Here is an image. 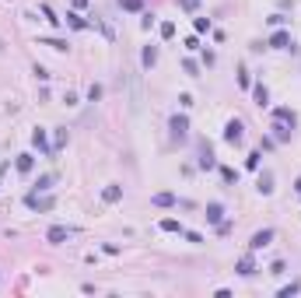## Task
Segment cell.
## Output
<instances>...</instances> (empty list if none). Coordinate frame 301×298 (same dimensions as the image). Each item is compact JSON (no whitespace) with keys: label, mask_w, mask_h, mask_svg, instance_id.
I'll return each mask as SVG.
<instances>
[{"label":"cell","mask_w":301,"mask_h":298,"mask_svg":"<svg viewBox=\"0 0 301 298\" xmlns=\"http://www.w3.org/2000/svg\"><path fill=\"white\" fill-rule=\"evenodd\" d=\"M168 133H172V140H186V137H189V120L175 113V116L168 120Z\"/></svg>","instance_id":"obj_1"},{"label":"cell","mask_w":301,"mask_h":298,"mask_svg":"<svg viewBox=\"0 0 301 298\" xmlns=\"http://www.w3.org/2000/svg\"><path fill=\"white\" fill-rule=\"evenodd\" d=\"M277 239V232L273 228H263V232H256L252 239H249V253H259V249H266L270 242Z\"/></svg>","instance_id":"obj_2"},{"label":"cell","mask_w":301,"mask_h":298,"mask_svg":"<svg viewBox=\"0 0 301 298\" xmlns=\"http://www.w3.org/2000/svg\"><path fill=\"white\" fill-rule=\"evenodd\" d=\"M224 140H228L231 147L245 140V127H242V120H228V127H224Z\"/></svg>","instance_id":"obj_3"},{"label":"cell","mask_w":301,"mask_h":298,"mask_svg":"<svg viewBox=\"0 0 301 298\" xmlns=\"http://www.w3.org/2000/svg\"><path fill=\"white\" fill-rule=\"evenodd\" d=\"M266 46H270V49H291L294 39H291V32H287V28H277L270 39H266Z\"/></svg>","instance_id":"obj_4"},{"label":"cell","mask_w":301,"mask_h":298,"mask_svg":"<svg viewBox=\"0 0 301 298\" xmlns=\"http://www.w3.org/2000/svg\"><path fill=\"white\" fill-rule=\"evenodd\" d=\"M74 235V228H67V225H53L49 232H46V242H53V246H60V242H67Z\"/></svg>","instance_id":"obj_5"},{"label":"cell","mask_w":301,"mask_h":298,"mask_svg":"<svg viewBox=\"0 0 301 298\" xmlns=\"http://www.w3.org/2000/svg\"><path fill=\"white\" fill-rule=\"evenodd\" d=\"M25 204H28L32 211H53V197H39V193H28Z\"/></svg>","instance_id":"obj_6"},{"label":"cell","mask_w":301,"mask_h":298,"mask_svg":"<svg viewBox=\"0 0 301 298\" xmlns=\"http://www.w3.org/2000/svg\"><path fill=\"white\" fill-rule=\"evenodd\" d=\"M32 144L39 147V151H42L46 158H53V155H56V151H53V144L46 140V130H35V133H32Z\"/></svg>","instance_id":"obj_7"},{"label":"cell","mask_w":301,"mask_h":298,"mask_svg":"<svg viewBox=\"0 0 301 298\" xmlns=\"http://www.w3.org/2000/svg\"><path fill=\"white\" fill-rule=\"evenodd\" d=\"M102 200H105V204H119V200H123V186H119V182H109L105 190H102Z\"/></svg>","instance_id":"obj_8"},{"label":"cell","mask_w":301,"mask_h":298,"mask_svg":"<svg viewBox=\"0 0 301 298\" xmlns=\"http://www.w3.org/2000/svg\"><path fill=\"white\" fill-rule=\"evenodd\" d=\"M203 217H207V225H214V228H217L221 221H224V207L214 200V204H207V214H203Z\"/></svg>","instance_id":"obj_9"},{"label":"cell","mask_w":301,"mask_h":298,"mask_svg":"<svg viewBox=\"0 0 301 298\" xmlns=\"http://www.w3.org/2000/svg\"><path fill=\"white\" fill-rule=\"evenodd\" d=\"M214 165H217V162H214V151H210V144L203 140V144H200V169H203V172H210Z\"/></svg>","instance_id":"obj_10"},{"label":"cell","mask_w":301,"mask_h":298,"mask_svg":"<svg viewBox=\"0 0 301 298\" xmlns=\"http://www.w3.org/2000/svg\"><path fill=\"white\" fill-rule=\"evenodd\" d=\"M235 270H238V277H252V274H256V263H252V253L238 259V263H235Z\"/></svg>","instance_id":"obj_11"},{"label":"cell","mask_w":301,"mask_h":298,"mask_svg":"<svg viewBox=\"0 0 301 298\" xmlns=\"http://www.w3.org/2000/svg\"><path fill=\"white\" fill-rule=\"evenodd\" d=\"M252 98H256L259 109H266V105H270V91H266V85H252Z\"/></svg>","instance_id":"obj_12"},{"label":"cell","mask_w":301,"mask_h":298,"mask_svg":"<svg viewBox=\"0 0 301 298\" xmlns=\"http://www.w3.org/2000/svg\"><path fill=\"white\" fill-rule=\"evenodd\" d=\"M270 130H273V140L280 144V140H291V130H294V127H287V123L273 120V127H270Z\"/></svg>","instance_id":"obj_13"},{"label":"cell","mask_w":301,"mask_h":298,"mask_svg":"<svg viewBox=\"0 0 301 298\" xmlns=\"http://www.w3.org/2000/svg\"><path fill=\"white\" fill-rule=\"evenodd\" d=\"M273 120H280L287 127H298V113H294V109H273Z\"/></svg>","instance_id":"obj_14"},{"label":"cell","mask_w":301,"mask_h":298,"mask_svg":"<svg viewBox=\"0 0 301 298\" xmlns=\"http://www.w3.org/2000/svg\"><path fill=\"white\" fill-rule=\"evenodd\" d=\"M14 169H18L21 175H28V172L35 169V155H18V162H14Z\"/></svg>","instance_id":"obj_15"},{"label":"cell","mask_w":301,"mask_h":298,"mask_svg":"<svg viewBox=\"0 0 301 298\" xmlns=\"http://www.w3.org/2000/svg\"><path fill=\"white\" fill-rule=\"evenodd\" d=\"M140 63L150 70V67H154L158 63V46H144V53H140Z\"/></svg>","instance_id":"obj_16"},{"label":"cell","mask_w":301,"mask_h":298,"mask_svg":"<svg viewBox=\"0 0 301 298\" xmlns=\"http://www.w3.org/2000/svg\"><path fill=\"white\" fill-rule=\"evenodd\" d=\"M150 204H154V207H175V193H154Z\"/></svg>","instance_id":"obj_17"},{"label":"cell","mask_w":301,"mask_h":298,"mask_svg":"<svg viewBox=\"0 0 301 298\" xmlns=\"http://www.w3.org/2000/svg\"><path fill=\"white\" fill-rule=\"evenodd\" d=\"M259 193H266V197L273 193V175H270V172H263V175H259Z\"/></svg>","instance_id":"obj_18"},{"label":"cell","mask_w":301,"mask_h":298,"mask_svg":"<svg viewBox=\"0 0 301 298\" xmlns=\"http://www.w3.org/2000/svg\"><path fill=\"white\" fill-rule=\"evenodd\" d=\"M53 182H56V175H42L39 182H35V190H32V193H46V190H53Z\"/></svg>","instance_id":"obj_19"},{"label":"cell","mask_w":301,"mask_h":298,"mask_svg":"<svg viewBox=\"0 0 301 298\" xmlns=\"http://www.w3.org/2000/svg\"><path fill=\"white\" fill-rule=\"evenodd\" d=\"M67 25H70V28H81V32H84V28H91V21H84L81 14H67Z\"/></svg>","instance_id":"obj_20"},{"label":"cell","mask_w":301,"mask_h":298,"mask_svg":"<svg viewBox=\"0 0 301 298\" xmlns=\"http://www.w3.org/2000/svg\"><path fill=\"white\" fill-rule=\"evenodd\" d=\"M70 140V133H67V127H56V140H53V151H60V147Z\"/></svg>","instance_id":"obj_21"},{"label":"cell","mask_w":301,"mask_h":298,"mask_svg":"<svg viewBox=\"0 0 301 298\" xmlns=\"http://www.w3.org/2000/svg\"><path fill=\"white\" fill-rule=\"evenodd\" d=\"M116 4H119L123 11H133V14H137V11H144V0H116Z\"/></svg>","instance_id":"obj_22"},{"label":"cell","mask_w":301,"mask_h":298,"mask_svg":"<svg viewBox=\"0 0 301 298\" xmlns=\"http://www.w3.org/2000/svg\"><path fill=\"white\" fill-rule=\"evenodd\" d=\"M221 179L231 186V182H238V172H235V169H228V165H221Z\"/></svg>","instance_id":"obj_23"},{"label":"cell","mask_w":301,"mask_h":298,"mask_svg":"<svg viewBox=\"0 0 301 298\" xmlns=\"http://www.w3.org/2000/svg\"><path fill=\"white\" fill-rule=\"evenodd\" d=\"M161 232H179V235H182V225H179L175 217H165V221H161Z\"/></svg>","instance_id":"obj_24"},{"label":"cell","mask_w":301,"mask_h":298,"mask_svg":"<svg viewBox=\"0 0 301 298\" xmlns=\"http://www.w3.org/2000/svg\"><path fill=\"white\" fill-rule=\"evenodd\" d=\"M42 18H46L49 25H60V21H63V18H56V11H53L49 4H42Z\"/></svg>","instance_id":"obj_25"},{"label":"cell","mask_w":301,"mask_h":298,"mask_svg":"<svg viewBox=\"0 0 301 298\" xmlns=\"http://www.w3.org/2000/svg\"><path fill=\"white\" fill-rule=\"evenodd\" d=\"M39 46H49V49H60V53L67 49V43H63V39H39Z\"/></svg>","instance_id":"obj_26"},{"label":"cell","mask_w":301,"mask_h":298,"mask_svg":"<svg viewBox=\"0 0 301 298\" xmlns=\"http://www.w3.org/2000/svg\"><path fill=\"white\" fill-rule=\"evenodd\" d=\"M158 32H161V39H175V25H172V21H161Z\"/></svg>","instance_id":"obj_27"},{"label":"cell","mask_w":301,"mask_h":298,"mask_svg":"<svg viewBox=\"0 0 301 298\" xmlns=\"http://www.w3.org/2000/svg\"><path fill=\"white\" fill-rule=\"evenodd\" d=\"M182 70L189 74V78H200V67H196V60H186V63H182Z\"/></svg>","instance_id":"obj_28"},{"label":"cell","mask_w":301,"mask_h":298,"mask_svg":"<svg viewBox=\"0 0 301 298\" xmlns=\"http://www.w3.org/2000/svg\"><path fill=\"white\" fill-rule=\"evenodd\" d=\"M284 270H287V263H284V259H273V263H270V274H273V277H280Z\"/></svg>","instance_id":"obj_29"},{"label":"cell","mask_w":301,"mask_h":298,"mask_svg":"<svg viewBox=\"0 0 301 298\" xmlns=\"http://www.w3.org/2000/svg\"><path fill=\"white\" fill-rule=\"evenodd\" d=\"M259 158H263V151H252V155L245 158V169H259Z\"/></svg>","instance_id":"obj_30"},{"label":"cell","mask_w":301,"mask_h":298,"mask_svg":"<svg viewBox=\"0 0 301 298\" xmlns=\"http://www.w3.org/2000/svg\"><path fill=\"white\" fill-rule=\"evenodd\" d=\"M238 85H242V88H252V78H249V70H245V67L238 70Z\"/></svg>","instance_id":"obj_31"},{"label":"cell","mask_w":301,"mask_h":298,"mask_svg":"<svg viewBox=\"0 0 301 298\" xmlns=\"http://www.w3.org/2000/svg\"><path fill=\"white\" fill-rule=\"evenodd\" d=\"M193 28H196V32H210V18H196Z\"/></svg>","instance_id":"obj_32"},{"label":"cell","mask_w":301,"mask_h":298,"mask_svg":"<svg viewBox=\"0 0 301 298\" xmlns=\"http://www.w3.org/2000/svg\"><path fill=\"white\" fill-rule=\"evenodd\" d=\"M301 291V284H287V288H280V298H291V295H298Z\"/></svg>","instance_id":"obj_33"},{"label":"cell","mask_w":301,"mask_h":298,"mask_svg":"<svg viewBox=\"0 0 301 298\" xmlns=\"http://www.w3.org/2000/svg\"><path fill=\"white\" fill-rule=\"evenodd\" d=\"M179 7H182V11H196L200 0H179Z\"/></svg>","instance_id":"obj_34"},{"label":"cell","mask_w":301,"mask_h":298,"mask_svg":"<svg viewBox=\"0 0 301 298\" xmlns=\"http://www.w3.org/2000/svg\"><path fill=\"white\" fill-rule=\"evenodd\" d=\"M266 21H270V25H273V28H280V25H284V21H287V18H284V14H270V18H266Z\"/></svg>","instance_id":"obj_35"},{"label":"cell","mask_w":301,"mask_h":298,"mask_svg":"<svg viewBox=\"0 0 301 298\" xmlns=\"http://www.w3.org/2000/svg\"><path fill=\"white\" fill-rule=\"evenodd\" d=\"M88 98H91V102H98V98H102V85H91V91H88Z\"/></svg>","instance_id":"obj_36"},{"label":"cell","mask_w":301,"mask_h":298,"mask_svg":"<svg viewBox=\"0 0 301 298\" xmlns=\"http://www.w3.org/2000/svg\"><path fill=\"white\" fill-rule=\"evenodd\" d=\"M182 235L189 239V242H203V235H200V232H186V228H182Z\"/></svg>","instance_id":"obj_37"},{"label":"cell","mask_w":301,"mask_h":298,"mask_svg":"<svg viewBox=\"0 0 301 298\" xmlns=\"http://www.w3.org/2000/svg\"><path fill=\"white\" fill-rule=\"evenodd\" d=\"M294 190H298V193H301V175H298V179H294Z\"/></svg>","instance_id":"obj_38"}]
</instances>
